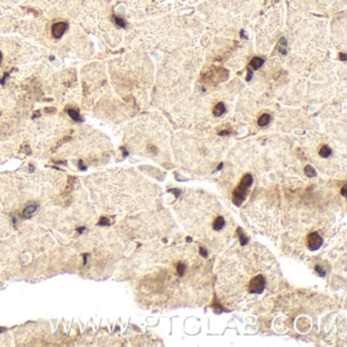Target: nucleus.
Here are the masks:
<instances>
[{
	"mask_svg": "<svg viewBox=\"0 0 347 347\" xmlns=\"http://www.w3.org/2000/svg\"><path fill=\"white\" fill-rule=\"evenodd\" d=\"M84 230H85V227H80V228H78V232H80V233L83 232Z\"/></svg>",
	"mask_w": 347,
	"mask_h": 347,
	"instance_id": "412c9836",
	"label": "nucleus"
},
{
	"mask_svg": "<svg viewBox=\"0 0 347 347\" xmlns=\"http://www.w3.org/2000/svg\"><path fill=\"white\" fill-rule=\"evenodd\" d=\"M8 75H9V74H5L3 75V78H1V80H0V84H1V85H4V83H5V81H6V78H8Z\"/></svg>",
	"mask_w": 347,
	"mask_h": 347,
	"instance_id": "a211bd4d",
	"label": "nucleus"
},
{
	"mask_svg": "<svg viewBox=\"0 0 347 347\" xmlns=\"http://www.w3.org/2000/svg\"><path fill=\"white\" fill-rule=\"evenodd\" d=\"M318 154L320 155V157L324 158V159H327L332 155V149L329 147L328 145H323L321 146V148L319 149Z\"/></svg>",
	"mask_w": 347,
	"mask_h": 347,
	"instance_id": "0eeeda50",
	"label": "nucleus"
},
{
	"mask_svg": "<svg viewBox=\"0 0 347 347\" xmlns=\"http://www.w3.org/2000/svg\"><path fill=\"white\" fill-rule=\"evenodd\" d=\"M174 211L182 227L211 255L225 251L232 241L236 223L231 213L215 197L179 191Z\"/></svg>",
	"mask_w": 347,
	"mask_h": 347,
	"instance_id": "7ed1b4c3",
	"label": "nucleus"
},
{
	"mask_svg": "<svg viewBox=\"0 0 347 347\" xmlns=\"http://www.w3.org/2000/svg\"><path fill=\"white\" fill-rule=\"evenodd\" d=\"M240 36H241V37H242L243 39H245V40H246V39H248V37H246V36H245L244 31H241V32H240Z\"/></svg>",
	"mask_w": 347,
	"mask_h": 347,
	"instance_id": "6ab92c4d",
	"label": "nucleus"
},
{
	"mask_svg": "<svg viewBox=\"0 0 347 347\" xmlns=\"http://www.w3.org/2000/svg\"><path fill=\"white\" fill-rule=\"evenodd\" d=\"M114 22L118 27H121V28H124V27H125V22H124L122 19H120V17L114 16Z\"/></svg>",
	"mask_w": 347,
	"mask_h": 347,
	"instance_id": "ddd939ff",
	"label": "nucleus"
},
{
	"mask_svg": "<svg viewBox=\"0 0 347 347\" xmlns=\"http://www.w3.org/2000/svg\"><path fill=\"white\" fill-rule=\"evenodd\" d=\"M225 111H226L225 105L222 102H220V103H218V104H216L215 107L213 108V115L216 117H220L225 113Z\"/></svg>",
	"mask_w": 347,
	"mask_h": 347,
	"instance_id": "6e6552de",
	"label": "nucleus"
},
{
	"mask_svg": "<svg viewBox=\"0 0 347 347\" xmlns=\"http://www.w3.org/2000/svg\"><path fill=\"white\" fill-rule=\"evenodd\" d=\"M66 29H67V23H63V22H59V23H54V25L52 26V28H51V32H52V35H53L54 38L58 39V38L62 37V35L65 33Z\"/></svg>",
	"mask_w": 347,
	"mask_h": 347,
	"instance_id": "39448f33",
	"label": "nucleus"
},
{
	"mask_svg": "<svg viewBox=\"0 0 347 347\" xmlns=\"http://www.w3.org/2000/svg\"><path fill=\"white\" fill-rule=\"evenodd\" d=\"M46 112H55V109H46Z\"/></svg>",
	"mask_w": 347,
	"mask_h": 347,
	"instance_id": "5701e85b",
	"label": "nucleus"
},
{
	"mask_svg": "<svg viewBox=\"0 0 347 347\" xmlns=\"http://www.w3.org/2000/svg\"><path fill=\"white\" fill-rule=\"evenodd\" d=\"M78 169L80 170H87V167L84 165V162L81 160L78 162Z\"/></svg>",
	"mask_w": 347,
	"mask_h": 347,
	"instance_id": "2eb2a0df",
	"label": "nucleus"
},
{
	"mask_svg": "<svg viewBox=\"0 0 347 347\" xmlns=\"http://www.w3.org/2000/svg\"><path fill=\"white\" fill-rule=\"evenodd\" d=\"M264 62H265V60L260 58V57H254V58L251 60V62H249V66L255 70V69L260 68L261 66L264 64Z\"/></svg>",
	"mask_w": 347,
	"mask_h": 347,
	"instance_id": "9d476101",
	"label": "nucleus"
},
{
	"mask_svg": "<svg viewBox=\"0 0 347 347\" xmlns=\"http://www.w3.org/2000/svg\"><path fill=\"white\" fill-rule=\"evenodd\" d=\"M5 331H6V329H5V328H1V327H0V334H1V333H3V332H5Z\"/></svg>",
	"mask_w": 347,
	"mask_h": 347,
	"instance_id": "4be33fe9",
	"label": "nucleus"
},
{
	"mask_svg": "<svg viewBox=\"0 0 347 347\" xmlns=\"http://www.w3.org/2000/svg\"><path fill=\"white\" fill-rule=\"evenodd\" d=\"M304 172H305L306 176H309V177H313V176H316V170L315 168L312 166V165H306L304 167Z\"/></svg>",
	"mask_w": 347,
	"mask_h": 347,
	"instance_id": "f8f14e48",
	"label": "nucleus"
},
{
	"mask_svg": "<svg viewBox=\"0 0 347 347\" xmlns=\"http://www.w3.org/2000/svg\"><path fill=\"white\" fill-rule=\"evenodd\" d=\"M339 58L342 60V61H345L347 59V55L345 53H339Z\"/></svg>",
	"mask_w": 347,
	"mask_h": 347,
	"instance_id": "f3484780",
	"label": "nucleus"
},
{
	"mask_svg": "<svg viewBox=\"0 0 347 347\" xmlns=\"http://www.w3.org/2000/svg\"><path fill=\"white\" fill-rule=\"evenodd\" d=\"M271 120H272V116H271L270 114L268 113H264L262 114L260 117L258 118V125L260 127H265L267 126L268 124L271 122Z\"/></svg>",
	"mask_w": 347,
	"mask_h": 347,
	"instance_id": "423d86ee",
	"label": "nucleus"
},
{
	"mask_svg": "<svg viewBox=\"0 0 347 347\" xmlns=\"http://www.w3.org/2000/svg\"><path fill=\"white\" fill-rule=\"evenodd\" d=\"M66 112H67V114L69 115V116H70L74 121H77V122H81V121H83L81 115L78 114V112L77 110H74V109H67Z\"/></svg>",
	"mask_w": 347,
	"mask_h": 347,
	"instance_id": "9b49d317",
	"label": "nucleus"
},
{
	"mask_svg": "<svg viewBox=\"0 0 347 347\" xmlns=\"http://www.w3.org/2000/svg\"><path fill=\"white\" fill-rule=\"evenodd\" d=\"M37 209H38V206L37 205H30V206H28L25 210H23V217L25 218V219H30L33 215H34V213L37 211Z\"/></svg>",
	"mask_w": 347,
	"mask_h": 347,
	"instance_id": "1a4fd4ad",
	"label": "nucleus"
},
{
	"mask_svg": "<svg viewBox=\"0 0 347 347\" xmlns=\"http://www.w3.org/2000/svg\"><path fill=\"white\" fill-rule=\"evenodd\" d=\"M39 115H40V112L39 111H37V112H35L34 114H33V118H36V117H38Z\"/></svg>",
	"mask_w": 347,
	"mask_h": 347,
	"instance_id": "aec40b11",
	"label": "nucleus"
},
{
	"mask_svg": "<svg viewBox=\"0 0 347 347\" xmlns=\"http://www.w3.org/2000/svg\"><path fill=\"white\" fill-rule=\"evenodd\" d=\"M251 77H252V70L251 69L248 68V78H246V81H249L251 80Z\"/></svg>",
	"mask_w": 347,
	"mask_h": 347,
	"instance_id": "dca6fc26",
	"label": "nucleus"
},
{
	"mask_svg": "<svg viewBox=\"0 0 347 347\" xmlns=\"http://www.w3.org/2000/svg\"><path fill=\"white\" fill-rule=\"evenodd\" d=\"M203 246L191 242H157L136 261L139 300L153 310L205 305L211 298L213 265Z\"/></svg>",
	"mask_w": 347,
	"mask_h": 347,
	"instance_id": "f257e3e1",
	"label": "nucleus"
},
{
	"mask_svg": "<svg viewBox=\"0 0 347 347\" xmlns=\"http://www.w3.org/2000/svg\"><path fill=\"white\" fill-rule=\"evenodd\" d=\"M282 273L272 252L258 243L225 251L215 274L218 302L224 309L258 312L279 293Z\"/></svg>",
	"mask_w": 347,
	"mask_h": 347,
	"instance_id": "f03ea898",
	"label": "nucleus"
},
{
	"mask_svg": "<svg viewBox=\"0 0 347 347\" xmlns=\"http://www.w3.org/2000/svg\"><path fill=\"white\" fill-rule=\"evenodd\" d=\"M30 171H31V172L33 171V166H32V165H31V166H30Z\"/></svg>",
	"mask_w": 347,
	"mask_h": 347,
	"instance_id": "393cba45",
	"label": "nucleus"
},
{
	"mask_svg": "<svg viewBox=\"0 0 347 347\" xmlns=\"http://www.w3.org/2000/svg\"><path fill=\"white\" fill-rule=\"evenodd\" d=\"M109 224H110V222H109L108 219L105 218V217H102L98 222V225H100V226H107V225H109Z\"/></svg>",
	"mask_w": 347,
	"mask_h": 347,
	"instance_id": "4468645a",
	"label": "nucleus"
},
{
	"mask_svg": "<svg viewBox=\"0 0 347 347\" xmlns=\"http://www.w3.org/2000/svg\"><path fill=\"white\" fill-rule=\"evenodd\" d=\"M1 60H2V53L1 51H0V64H1Z\"/></svg>",
	"mask_w": 347,
	"mask_h": 347,
	"instance_id": "b1692460",
	"label": "nucleus"
},
{
	"mask_svg": "<svg viewBox=\"0 0 347 347\" xmlns=\"http://www.w3.org/2000/svg\"><path fill=\"white\" fill-rule=\"evenodd\" d=\"M282 243L289 254L305 258L318 252L336 232L340 206H285Z\"/></svg>",
	"mask_w": 347,
	"mask_h": 347,
	"instance_id": "20e7f679",
	"label": "nucleus"
}]
</instances>
